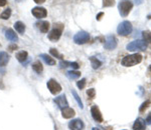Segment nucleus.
<instances>
[{"label": "nucleus", "mask_w": 151, "mask_h": 130, "mask_svg": "<svg viewBox=\"0 0 151 130\" xmlns=\"http://www.w3.org/2000/svg\"><path fill=\"white\" fill-rule=\"evenodd\" d=\"M33 1H35L36 4H42L45 2V0H33Z\"/></svg>", "instance_id": "4c0bfd02"}, {"label": "nucleus", "mask_w": 151, "mask_h": 130, "mask_svg": "<svg viewBox=\"0 0 151 130\" xmlns=\"http://www.w3.org/2000/svg\"><path fill=\"white\" fill-rule=\"evenodd\" d=\"M87 95H88V97H89L90 99H94L95 96H96V90H95L94 88H90V89H88V91H87Z\"/></svg>", "instance_id": "c85d7f7f"}, {"label": "nucleus", "mask_w": 151, "mask_h": 130, "mask_svg": "<svg viewBox=\"0 0 151 130\" xmlns=\"http://www.w3.org/2000/svg\"><path fill=\"white\" fill-rule=\"evenodd\" d=\"M115 5V0H103V7H112Z\"/></svg>", "instance_id": "c756f323"}, {"label": "nucleus", "mask_w": 151, "mask_h": 130, "mask_svg": "<svg viewBox=\"0 0 151 130\" xmlns=\"http://www.w3.org/2000/svg\"><path fill=\"white\" fill-rule=\"evenodd\" d=\"M142 61V55L139 53H135V54H131L127 55L124 58L121 60V64L125 67H132L134 65L139 64Z\"/></svg>", "instance_id": "f03ea898"}, {"label": "nucleus", "mask_w": 151, "mask_h": 130, "mask_svg": "<svg viewBox=\"0 0 151 130\" xmlns=\"http://www.w3.org/2000/svg\"><path fill=\"white\" fill-rule=\"evenodd\" d=\"M117 44H118V41H117V38L115 36L112 34L106 36V40H105V43H104L105 49L114 50L117 47Z\"/></svg>", "instance_id": "6e6552de"}, {"label": "nucleus", "mask_w": 151, "mask_h": 130, "mask_svg": "<svg viewBox=\"0 0 151 130\" xmlns=\"http://www.w3.org/2000/svg\"><path fill=\"white\" fill-rule=\"evenodd\" d=\"M40 57L41 59L43 60V61L45 62L47 65H50V66H53V65H55V60L52 58V57H50L48 54H45V53H42V54H40Z\"/></svg>", "instance_id": "a211bd4d"}, {"label": "nucleus", "mask_w": 151, "mask_h": 130, "mask_svg": "<svg viewBox=\"0 0 151 130\" xmlns=\"http://www.w3.org/2000/svg\"><path fill=\"white\" fill-rule=\"evenodd\" d=\"M10 16H11V9L10 8L5 9V10L0 14V18L3 19V20H7V19H9L10 18Z\"/></svg>", "instance_id": "b1692460"}, {"label": "nucleus", "mask_w": 151, "mask_h": 130, "mask_svg": "<svg viewBox=\"0 0 151 130\" xmlns=\"http://www.w3.org/2000/svg\"><path fill=\"white\" fill-rule=\"evenodd\" d=\"M31 13H32V15L37 19L45 18V17H47V9H45V7H40V6L33 7L32 10H31Z\"/></svg>", "instance_id": "1a4fd4ad"}, {"label": "nucleus", "mask_w": 151, "mask_h": 130, "mask_svg": "<svg viewBox=\"0 0 151 130\" xmlns=\"http://www.w3.org/2000/svg\"><path fill=\"white\" fill-rule=\"evenodd\" d=\"M32 69L35 70L36 73H41L43 70V66L42 64H41L40 61H35V63H32Z\"/></svg>", "instance_id": "5701e85b"}, {"label": "nucleus", "mask_w": 151, "mask_h": 130, "mask_svg": "<svg viewBox=\"0 0 151 130\" xmlns=\"http://www.w3.org/2000/svg\"><path fill=\"white\" fill-rule=\"evenodd\" d=\"M60 68H67L68 66H70V62H69V61H64V60H62V61L60 62Z\"/></svg>", "instance_id": "2f4dec72"}, {"label": "nucleus", "mask_w": 151, "mask_h": 130, "mask_svg": "<svg viewBox=\"0 0 151 130\" xmlns=\"http://www.w3.org/2000/svg\"><path fill=\"white\" fill-rule=\"evenodd\" d=\"M69 128L70 130H84L85 124L81 119H73L69 123Z\"/></svg>", "instance_id": "9b49d317"}, {"label": "nucleus", "mask_w": 151, "mask_h": 130, "mask_svg": "<svg viewBox=\"0 0 151 130\" xmlns=\"http://www.w3.org/2000/svg\"><path fill=\"white\" fill-rule=\"evenodd\" d=\"M145 123L147 125H151V112H149V114H148V116L146 117L145 119Z\"/></svg>", "instance_id": "72a5a7b5"}, {"label": "nucleus", "mask_w": 151, "mask_h": 130, "mask_svg": "<svg viewBox=\"0 0 151 130\" xmlns=\"http://www.w3.org/2000/svg\"><path fill=\"white\" fill-rule=\"evenodd\" d=\"M70 66H72V68H74V69H79L80 65H79V63H78V62H70Z\"/></svg>", "instance_id": "f704fd0d"}, {"label": "nucleus", "mask_w": 151, "mask_h": 130, "mask_svg": "<svg viewBox=\"0 0 151 130\" xmlns=\"http://www.w3.org/2000/svg\"><path fill=\"white\" fill-rule=\"evenodd\" d=\"M50 55H52L53 57H57V58L58 59H60V60H63L64 59V55L63 54H60V52L58 51L55 48H50Z\"/></svg>", "instance_id": "393cba45"}, {"label": "nucleus", "mask_w": 151, "mask_h": 130, "mask_svg": "<svg viewBox=\"0 0 151 130\" xmlns=\"http://www.w3.org/2000/svg\"><path fill=\"white\" fill-rule=\"evenodd\" d=\"M5 37L9 40V41H12V42H15L18 40L16 32L13 29H11V28H8V29L5 31Z\"/></svg>", "instance_id": "2eb2a0df"}, {"label": "nucleus", "mask_w": 151, "mask_h": 130, "mask_svg": "<svg viewBox=\"0 0 151 130\" xmlns=\"http://www.w3.org/2000/svg\"><path fill=\"white\" fill-rule=\"evenodd\" d=\"M103 15H104L103 12H100L98 15H97V17H96V18H97V20H98V21H99V20H101V18H102V16H103Z\"/></svg>", "instance_id": "e433bc0d"}, {"label": "nucleus", "mask_w": 151, "mask_h": 130, "mask_svg": "<svg viewBox=\"0 0 151 130\" xmlns=\"http://www.w3.org/2000/svg\"><path fill=\"white\" fill-rule=\"evenodd\" d=\"M47 86L48 90H50V92L52 93V95H57L62 91V86H60V84L57 82V80H55L53 78H50V80L47 81Z\"/></svg>", "instance_id": "0eeeda50"}, {"label": "nucleus", "mask_w": 151, "mask_h": 130, "mask_svg": "<svg viewBox=\"0 0 151 130\" xmlns=\"http://www.w3.org/2000/svg\"><path fill=\"white\" fill-rule=\"evenodd\" d=\"M150 104H151V100H146L145 102H143V103H142V105L140 106L139 111H140V112H144L145 110L150 106Z\"/></svg>", "instance_id": "cd10ccee"}, {"label": "nucleus", "mask_w": 151, "mask_h": 130, "mask_svg": "<svg viewBox=\"0 0 151 130\" xmlns=\"http://www.w3.org/2000/svg\"><path fill=\"white\" fill-rule=\"evenodd\" d=\"M93 130H100V129H99V128H97V127H94Z\"/></svg>", "instance_id": "a19ab883"}, {"label": "nucleus", "mask_w": 151, "mask_h": 130, "mask_svg": "<svg viewBox=\"0 0 151 130\" xmlns=\"http://www.w3.org/2000/svg\"><path fill=\"white\" fill-rule=\"evenodd\" d=\"M65 25L60 22H55L52 26V29L50 30V32H48V39L52 42H57L60 40L62 33L64 31Z\"/></svg>", "instance_id": "f257e3e1"}, {"label": "nucleus", "mask_w": 151, "mask_h": 130, "mask_svg": "<svg viewBox=\"0 0 151 130\" xmlns=\"http://www.w3.org/2000/svg\"><path fill=\"white\" fill-rule=\"evenodd\" d=\"M62 115H63V117L65 119H70V118H73V117L76 115V112H75V110L73 109V108H70V107H65L64 108V109H62Z\"/></svg>", "instance_id": "4468645a"}, {"label": "nucleus", "mask_w": 151, "mask_h": 130, "mask_svg": "<svg viewBox=\"0 0 151 130\" xmlns=\"http://www.w3.org/2000/svg\"><path fill=\"white\" fill-rule=\"evenodd\" d=\"M25 24L21 21H16L14 23V29L16 30V32L19 33V34H23L24 31H25Z\"/></svg>", "instance_id": "6ab92c4d"}, {"label": "nucleus", "mask_w": 151, "mask_h": 130, "mask_svg": "<svg viewBox=\"0 0 151 130\" xmlns=\"http://www.w3.org/2000/svg\"><path fill=\"white\" fill-rule=\"evenodd\" d=\"M0 46H1V44H0Z\"/></svg>", "instance_id": "37998d69"}, {"label": "nucleus", "mask_w": 151, "mask_h": 130, "mask_svg": "<svg viewBox=\"0 0 151 130\" xmlns=\"http://www.w3.org/2000/svg\"><path fill=\"white\" fill-rule=\"evenodd\" d=\"M27 57H28V53L26 51H24V50L16 53V59H17L20 63H24V62L27 60Z\"/></svg>", "instance_id": "aec40b11"}, {"label": "nucleus", "mask_w": 151, "mask_h": 130, "mask_svg": "<svg viewBox=\"0 0 151 130\" xmlns=\"http://www.w3.org/2000/svg\"><path fill=\"white\" fill-rule=\"evenodd\" d=\"M91 114H92L93 119L96 122H100V123L103 122V116H102V113L97 105H93V106L91 107Z\"/></svg>", "instance_id": "9d476101"}, {"label": "nucleus", "mask_w": 151, "mask_h": 130, "mask_svg": "<svg viewBox=\"0 0 151 130\" xmlns=\"http://www.w3.org/2000/svg\"><path fill=\"white\" fill-rule=\"evenodd\" d=\"M6 3H7L6 0H0V7L5 6V5H6Z\"/></svg>", "instance_id": "c9c22d12"}, {"label": "nucleus", "mask_w": 151, "mask_h": 130, "mask_svg": "<svg viewBox=\"0 0 151 130\" xmlns=\"http://www.w3.org/2000/svg\"><path fill=\"white\" fill-rule=\"evenodd\" d=\"M72 94L74 95L75 99H76V101H77V102H78V104H79L80 108H81V109H83V107H84V105H83V102H82L81 98H80L79 94H78V93H77V91H76V90H72Z\"/></svg>", "instance_id": "a878e982"}, {"label": "nucleus", "mask_w": 151, "mask_h": 130, "mask_svg": "<svg viewBox=\"0 0 151 130\" xmlns=\"http://www.w3.org/2000/svg\"><path fill=\"white\" fill-rule=\"evenodd\" d=\"M143 1H144V0H135V4L136 5H140V4L143 3Z\"/></svg>", "instance_id": "58836bf2"}, {"label": "nucleus", "mask_w": 151, "mask_h": 130, "mask_svg": "<svg viewBox=\"0 0 151 130\" xmlns=\"http://www.w3.org/2000/svg\"><path fill=\"white\" fill-rule=\"evenodd\" d=\"M146 129V123L145 120L142 118H137L136 121L133 124V130H145Z\"/></svg>", "instance_id": "dca6fc26"}, {"label": "nucleus", "mask_w": 151, "mask_h": 130, "mask_svg": "<svg viewBox=\"0 0 151 130\" xmlns=\"http://www.w3.org/2000/svg\"><path fill=\"white\" fill-rule=\"evenodd\" d=\"M10 60V56L5 51H0V66H5Z\"/></svg>", "instance_id": "f3484780"}, {"label": "nucleus", "mask_w": 151, "mask_h": 130, "mask_svg": "<svg viewBox=\"0 0 151 130\" xmlns=\"http://www.w3.org/2000/svg\"><path fill=\"white\" fill-rule=\"evenodd\" d=\"M133 8V2L131 0H120L118 3V10L122 17H127Z\"/></svg>", "instance_id": "7ed1b4c3"}, {"label": "nucleus", "mask_w": 151, "mask_h": 130, "mask_svg": "<svg viewBox=\"0 0 151 130\" xmlns=\"http://www.w3.org/2000/svg\"><path fill=\"white\" fill-rule=\"evenodd\" d=\"M89 40H90V34L86 32V31H80V32H78L74 36V42L76 44H79V45L85 44V43L89 42Z\"/></svg>", "instance_id": "423d86ee"}, {"label": "nucleus", "mask_w": 151, "mask_h": 130, "mask_svg": "<svg viewBox=\"0 0 151 130\" xmlns=\"http://www.w3.org/2000/svg\"><path fill=\"white\" fill-rule=\"evenodd\" d=\"M147 19H151V14H149V15H147Z\"/></svg>", "instance_id": "ea45409f"}, {"label": "nucleus", "mask_w": 151, "mask_h": 130, "mask_svg": "<svg viewBox=\"0 0 151 130\" xmlns=\"http://www.w3.org/2000/svg\"><path fill=\"white\" fill-rule=\"evenodd\" d=\"M90 61H91V65L93 67V69H98L102 65V62L98 58H96V57H90Z\"/></svg>", "instance_id": "412c9836"}, {"label": "nucleus", "mask_w": 151, "mask_h": 130, "mask_svg": "<svg viewBox=\"0 0 151 130\" xmlns=\"http://www.w3.org/2000/svg\"><path fill=\"white\" fill-rule=\"evenodd\" d=\"M86 83H87L86 78H83V79H81V80L77 82V86L79 87V89H81V90H82V89L85 88V86H86Z\"/></svg>", "instance_id": "7c9ffc66"}, {"label": "nucleus", "mask_w": 151, "mask_h": 130, "mask_svg": "<svg viewBox=\"0 0 151 130\" xmlns=\"http://www.w3.org/2000/svg\"><path fill=\"white\" fill-rule=\"evenodd\" d=\"M126 49L128 51H145L147 49V43L144 40H134V41L128 43Z\"/></svg>", "instance_id": "20e7f679"}, {"label": "nucleus", "mask_w": 151, "mask_h": 130, "mask_svg": "<svg viewBox=\"0 0 151 130\" xmlns=\"http://www.w3.org/2000/svg\"><path fill=\"white\" fill-rule=\"evenodd\" d=\"M35 25H36V27L38 28V30L42 33H47L50 28V23L48 22V21H45V20L38 21V22L35 23Z\"/></svg>", "instance_id": "ddd939ff"}, {"label": "nucleus", "mask_w": 151, "mask_h": 130, "mask_svg": "<svg viewBox=\"0 0 151 130\" xmlns=\"http://www.w3.org/2000/svg\"><path fill=\"white\" fill-rule=\"evenodd\" d=\"M133 30V26L131 22L129 21H123L118 25L117 27V33L121 36H127L132 32Z\"/></svg>", "instance_id": "39448f33"}, {"label": "nucleus", "mask_w": 151, "mask_h": 130, "mask_svg": "<svg viewBox=\"0 0 151 130\" xmlns=\"http://www.w3.org/2000/svg\"><path fill=\"white\" fill-rule=\"evenodd\" d=\"M53 101L57 103V105H58V108H60V110L69 106V103H68V100H67V96H65V94H63V95L58 96V97H57V98H55V100H53Z\"/></svg>", "instance_id": "f8f14e48"}, {"label": "nucleus", "mask_w": 151, "mask_h": 130, "mask_svg": "<svg viewBox=\"0 0 151 130\" xmlns=\"http://www.w3.org/2000/svg\"><path fill=\"white\" fill-rule=\"evenodd\" d=\"M143 39L146 43H150L151 44V32L150 31H143L142 32Z\"/></svg>", "instance_id": "bb28decb"}, {"label": "nucleus", "mask_w": 151, "mask_h": 130, "mask_svg": "<svg viewBox=\"0 0 151 130\" xmlns=\"http://www.w3.org/2000/svg\"><path fill=\"white\" fill-rule=\"evenodd\" d=\"M67 76L70 79H78L81 77V72L77 70H70L67 72Z\"/></svg>", "instance_id": "4be33fe9"}, {"label": "nucleus", "mask_w": 151, "mask_h": 130, "mask_svg": "<svg viewBox=\"0 0 151 130\" xmlns=\"http://www.w3.org/2000/svg\"><path fill=\"white\" fill-rule=\"evenodd\" d=\"M17 48H18V47H17V45H16V44H10L8 47H7V49H8L10 52H12V51H14V50L17 49Z\"/></svg>", "instance_id": "473e14b6"}, {"label": "nucleus", "mask_w": 151, "mask_h": 130, "mask_svg": "<svg viewBox=\"0 0 151 130\" xmlns=\"http://www.w3.org/2000/svg\"><path fill=\"white\" fill-rule=\"evenodd\" d=\"M149 71H150V73H151V65L149 66Z\"/></svg>", "instance_id": "79ce46f5"}]
</instances>
